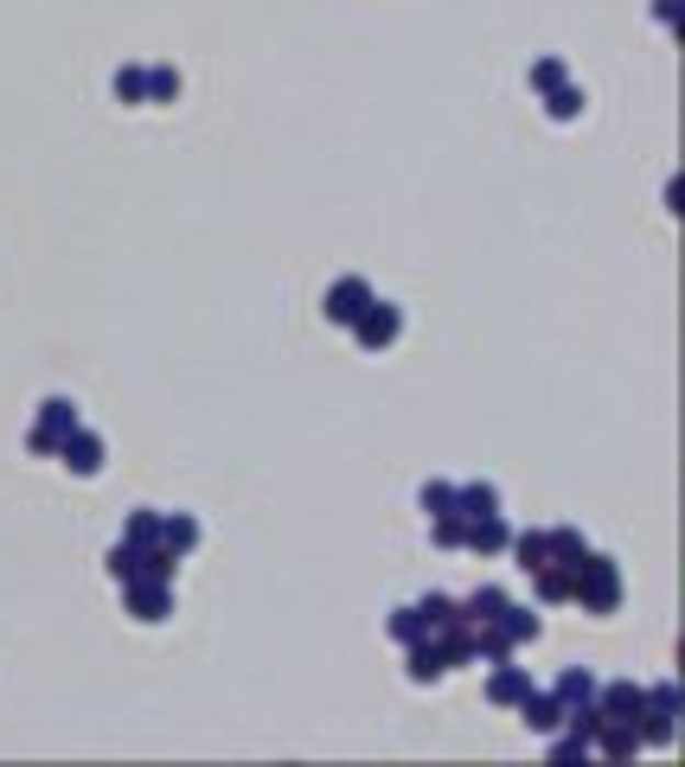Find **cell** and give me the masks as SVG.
I'll return each instance as SVG.
<instances>
[{
  "label": "cell",
  "instance_id": "6da1fadb",
  "mask_svg": "<svg viewBox=\"0 0 685 767\" xmlns=\"http://www.w3.org/2000/svg\"><path fill=\"white\" fill-rule=\"evenodd\" d=\"M359 301H366V289H340V294H334V314L352 320V314H359Z\"/></svg>",
  "mask_w": 685,
  "mask_h": 767
}]
</instances>
